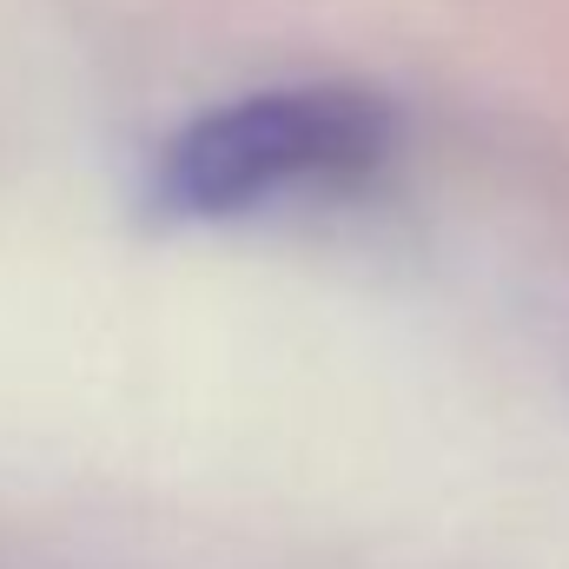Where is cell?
Returning <instances> with one entry per match:
<instances>
[{
    "label": "cell",
    "mask_w": 569,
    "mask_h": 569,
    "mask_svg": "<svg viewBox=\"0 0 569 569\" xmlns=\"http://www.w3.org/2000/svg\"><path fill=\"white\" fill-rule=\"evenodd\" d=\"M398 146V113L371 87L345 80H298L259 87L212 113H199L186 133L159 152V206L192 219H232L266 212L279 199L358 186L378 172Z\"/></svg>",
    "instance_id": "1"
}]
</instances>
